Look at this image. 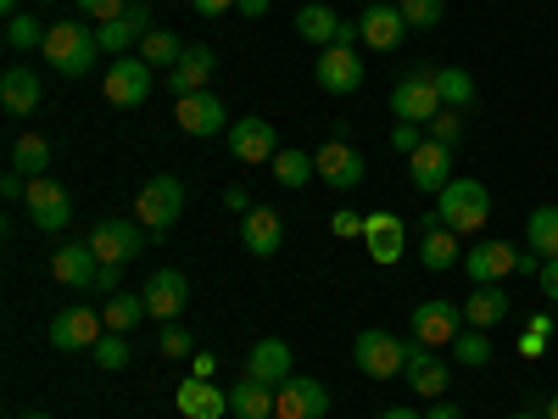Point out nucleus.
Wrapping results in <instances>:
<instances>
[{"mask_svg": "<svg viewBox=\"0 0 558 419\" xmlns=\"http://www.w3.org/2000/svg\"><path fill=\"white\" fill-rule=\"evenodd\" d=\"M268 168H274V179L286 184V191H302V184L318 173V168H313V152H279Z\"/></svg>", "mask_w": 558, "mask_h": 419, "instance_id": "obj_37", "label": "nucleus"}, {"mask_svg": "<svg viewBox=\"0 0 558 419\" xmlns=\"http://www.w3.org/2000/svg\"><path fill=\"white\" fill-rule=\"evenodd\" d=\"M101 319H107V331H123V336H129L134 324L151 319V313H146V297H140V291H112L107 308H101Z\"/></svg>", "mask_w": 558, "mask_h": 419, "instance_id": "obj_33", "label": "nucleus"}, {"mask_svg": "<svg viewBox=\"0 0 558 419\" xmlns=\"http://www.w3.org/2000/svg\"><path fill=\"white\" fill-rule=\"evenodd\" d=\"M229 414L235 419H274V386L246 375L241 386H229Z\"/></svg>", "mask_w": 558, "mask_h": 419, "instance_id": "obj_32", "label": "nucleus"}, {"mask_svg": "<svg viewBox=\"0 0 558 419\" xmlns=\"http://www.w3.org/2000/svg\"><path fill=\"white\" fill-rule=\"evenodd\" d=\"M542 414H547V419H558V392L547 397V408H542Z\"/></svg>", "mask_w": 558, "mask_h": 419, "instance_id": "obj_59", "label": "nucleus"}, {"mask_svg": "<svg viewBox=\"0 0 558 419\" xmlns=\"http://www.w3.org/2000/svg\"><path fill=\"white\" fill-rule=\"evenodd\" d=\"M313 79L330 89V96H352V89H363V57L352 45H330V51H318Z\"/></svg>", "mask_w": 558, "mask_h": 419, "instance_id": "obj_14", "label": "nucleus"}, {"mask_svg": "<svg viewBox=\"0 0 558 419\" xmlns=\"http://www.w3.org/2000/svg\"><path fill=\"white\" fill-rule=\"evenodd\" d=\"M223 207H235V213H252L257 202H252V196L241 191V184H229V191H223Z\"/></svg>", "mask_w": 558, "mask_h": 419, "instance_id": "obj_51", "label": "nucleus"}, {"mask_svg": "<svg viewBox=\"0 0 558 419\" xmlns=\"http://www.w3.org/2000/svg\"><path fill=\"white\" fill-rule=\"evenodd\" d=\"M78 12L101 28V23H112V17H123V12H129V0H78Z\"/></svg>", "mask_w": 558, "mask_h": 419, "instance_id": "obj_45", "label": "nucleus"}, {"mask_svg": "<svg viewBox=\"0 0 558 419\" xmlns=\"http://www.w3.org/2000/svg\"><path fill=\"white\" fill-rule=\"evenodd\" d=\"M397 7H402L408 28H436L441 12H447V0H397Z\"/></svg>", "mask_w": 558, "mask_h": 419, "instance_id": "obj_41", "label": "nucleus"}, {"mask_svg": "<svg viewBox=\"0 0 558 419\" xmlns=\"http://www.w3.org/2000/svg\"><path fill=\"white\" fill-rule=\"evenodd\" d=\"M213 68H218L213 45H184V57L168 68V89H173V101H179V96H196V89H207V84H213Z\"/></svg>", "mask_w": 558, "mask_h": 419, "instance_id": "obj_20", "label": "nucleus"}, {"mask_svg": "<svg viewBox=\"0 0 558 419\" xmlns=\"http://www.w3.org/2000/svg\"><path fill=\"white\" fill-rule=\"evenodd\" d=\"M408 34V17L402 7H386V0H375V7H363V23H357V39L375 45V51H397Z\"/></svg>", "mask_w": 558, "mask_h": 419, "instance_id": "obj_23", "label": "nucleus"}, {"mask_svg": "<svg viewBox=\"0 0 558 419\" xmlns=\"http://www.w3.org/2000/svg\"><path fill=\"white\" fill-rule=\"evenodd\" d=\"M330 229H336L341 241H352V236H363V218H357V213H336V218H330Z\"/></svg>", "mask_w": 558, "mask_h": 419, "instance_id": "obj_47", "label": "nucleus"}, {"mask_svg": "<svg viewBox=\"0 0 558 419\" xmlns=\"http://www.w3.org/2000/svg\"><path fill=\"white\" fill-rule=\"evenodd\" d=\"M508 419H547V414H531V408H525V414H508Z\"/></svg>", "mask_w": 558, "mask_h": 419, "instance_id": "obj_60", "label": "nucleus"}, {"mask_svg": "<svg viewBox=\"0 0 558 419\" xmlns=\"http://www.w3.org/2000/svg\"><path fill=\"white\" fill-rule=\"evenodd\" d=\"M463 274H470L475 286H497L502 274H520V252L508 241H475L463 252Z\"/></svg>", "mask_w": 558, "mask_h": 419, "instance_id": "obj_18", "label": "nucleus"}, {"mask_svg": "<svg viewBox=\"0 0 558 419\" xmlns=\"http://www.w3.org/2000/svg\"><path fill=\"white\" fill-rule=\"evenodd\" d=\"M246 375L263 381V386H286L296 369H291V347L279 342V336H263L252 352H246Z\"/></svg>", "mask_w": 558, "mask_h": 419, "instance_id": "obj_26", "label": "nucleus"}, {"mask_svg": "<svg viewBox=\"0 0 558 419\" xmlns=\"http://www.w3.org/2000/svg\"><path fill=\"white\" fill-rule=\"evenodd\" d=\"M430 140H441V146H458V140H463V112H458V107H441V112L430 118Z\"/></svg>", "mask_w": 558, "mask_h": 419, "instance_id": "obj_43", "label": "nucleus"}, {"mask_svg": "<svg viewBox=\"0 0 558 419\" xmlns=\"http://www.w3.org/2000/svg\"><path fill=\"white\" fill-rule=\"evenodd\" d=\"M229 157L235 163H252V168H263V163H274L279 157V134H274V123L268 118H241V123H229Z\"/></svg>", "mask_w": 558, "mask_h": 419, "instance_id": "obj_11", "label": "nucleus"}, {"mask_svg": "<svg viewBox=\"0 0 558 419\" xmlns=\"http://www.w3.org/2000/svg\"><path fill=\"white\" fill-rule=\"evenodd\" d=\"M542 352H547V336L525 331V336H520V358H542Z\"/></svg>", "mask_w": 558, "mask_h": 419, "instance_id": "obj_52", "label": "nucleus"}, {"mask_svg": "<svg viewBox=\"0 0 558 419\" xmlns=\"http://www.w3.org/2000/svg\"><path fill=\"white\" fill-rule=\"evenodd\" d=\"M363 241H368V258H375L380 268H391L402 258V247H408V229H402L397 213H368L363 218Z\"/></svg>", "mask_w": 558, "mask_h": 419, "instance_id": "obj_25", "label": "nucleus"}, {"mask_svg": "<svg viewBox=\"0 0 558 419\" xmlns=\"http://www.w3.org/2000/svg\"><path fill=\"white\" fill-rule=\"evenodd\" d=\"M89 358H96L101 369H123V363H129V336H123V331H107Z\"/></svg>", "mask_w": 558, "mask_h": 419, "instance_id": "obj_42", "label": "nucleus"}, {"mask_svg": "<svg viewBox=\"0 0 558 419\" xmlns=\"http://www.w3.org/2000/svg\"><path fill=\"white\" fill-rule=\"evenodd\" d=\"M39 101H45V84L34 79V68L12 62L7 73H0V107H7L12 118H28V112H34Z\"/></svg>", "mask_w": 558, "mask_h": 419, "instance_id": "obj_28", "label": "nucleus"}, {"mask_svg": "<svg viewBox=\"0 0 558 419\" xmlns=\"http://www.w3.org/2000/svg\"><path fill=\"white\" fill-rule=\"evenodd\" d=\"M363 7H375V0H363Z\"/></svg>", "mask_w": 558, "mask_h": 419, "instance_id": "obj_62", "label": "nucleus"}, {"mask_svg": "<svg viewBox=\"0 0 558 419\" xmlns=\"http://www.w3.org/2000/svg\"><path fill=\"white\" fill-rule=\"evenodd\" d=\"M531 331L536 336H553V313H531Z\"/></svg>", "mask_w": 558, "mask_h": 419, "instance_id": "obj_56", "label": "nucleus"}, {"mask_svg": "<svg viewBox=\"0 0 558 419\" xmlns=\"http://www.w3.org/2000/svg\"><path fill=\"white\" fill-rule=\"evenodd\" d=\"M391 112L402 118V123H430L436 112H441V89H436V73H408L397 89H391Z\"/></svg>", "mask_w": 558, "mask_h": 419, "instance_id": "obj_10", "label": "nucleus"}, {"mask_svg": "<svg viewBox=\"0 0 558 419\" xmlns=\"http://www.w3.org/2000/svg\"><path fill=\"white\" fill-rule=\"evenodd\" d=\"M157 23H151V12H146V0H129V12L123 17H112V23H101L96 28V45L107 57H129V45H140Z\"/></svg>", "mask_w": 558, "mask_h": 419, "instance_id": "obj_16", "label": "nucleus"}, {"mask_svg": "<svg viewBox=\"0 0 558 419\" xmlns=\"http://www.w3.org/2000/svg\"><path fill=\"white\" fill-rule=\"evenodd\" d=\"M179 213H184V184H179L173 173H157V179L140 184V196H134V218L146 224V229L168 236V229L179 224Z\"/></svg>", "mask_w": 558, "mask_h": 419, "instance_id": "obj_4", "label": "nucleus"}, {"mask_svg": "<svg viewBox=\"0 0 558 419\" xmlns=\"http://www.w3.org/2000/svg\"><path fill=\"white\" fill-rule=\"evenodd\" d=\"M352 363L363 369L368 381H397L408 369V342H397L391 331H363L352 342Z\"/></svg>", "mask_w": 558, "mask_h": 419, "instance_id": "obj_5", "label": "nucleus"}, {"mask_svg": "<svg viewBox=\"0 0 558 419\" xmlns=\"http://www.w3.org/2000/svg\"><path fill=\"white\" fill-rule=\"evenodd\" d=\"M191 12L196 17H223V12H235V0H191Z\"/></svg>", "mask_w": 558, "mask_h": 419, "instance_id": "obj_48", "label": "nucleus"}, {"mask_svg": "<svg viewBox=\"0 0 558 419\" xmlns=\"http://www.w3.org/2000/svg\"><path fill=\"white\" fill-rule=\"evenodd\" d=\"M408 331H413V342H425V347H452L458 342V331H463V308H452V302H418L413 308V319H408Z\"/></svg>", "mask_w": 558, "mask_h": 419, "instance_id": "obj_13", "label": "nucleus"}, {"mask_svg": "<svg viewBox=\"0 0 558 419\" xmlns=\"http://www.w3.org/2000/svg\"><path fill=\"white\" fill-rule=\"evenodd\" d=\"M96 274H101V258L89 252V241H78V247H57V252H51V279H57V286L89 291V286H96Z\"/></svg>", "mask_w": 558, "mask_h": 419, "instance_id": "obj_22", "label": "nucleus"}, {"mask_svg": "<svg viewBox=\"0 0 558 419\" xmlns=\"http://www.w3.org/2000/svg\"><path fill=\"white\" fill-rule=\"evenodd\" d=\"M45 34H51V28H39L34 23V12H17V17H7V51H34V45H45Z\"/></svg>", "mask_w": 558, "mask_h": 419, "instance_id": "obj_40", "label": "nucleus"}, {"mask_svg": "<svg viewBox=\"0 0 558 419\" xmlns=\"http://www.w3.org/2000/svg\"><path fill=\"white\" fill-rule=\"evenodd\" d=\"M213 369H218V358H213V352H196V358H191V375L213 381Z\"/></svg>", "mask_w": 558, "mask_h": 419, "instance_id": "obj_54", "label": "nucleus"}, {"mask_svg": "<svg viewBox=\"0 0 558 419\" xmlns=\"http://www.w3.org/2000/svg\"><path fill=\"white\" fill-rule=\"evenodd\" d=\"M12 168H17V173H28V179H39L45 168H51V140H45V134H17V146H12Z\"/></svg>", "mask_w": 558, "mask_h": 419, "instance_id": "obj_34", "label": "nucleus"}, {"mask_svg": "<svg viewBox=\"0 0 558 419\" xmlns=\"http://www.w3.org/2000/svg\"><path fill=\"white\" fill-rule=\"evenodd\" d=\"M425 140H430V134H425V123H397V129H391V146H397L402 157H413L418 146H425Z\"/></svg>", "mask_w": 558, "mask_h": 419, "instance_id": "obj_46", "label": "nucleus"}, {"mask_svg": "<svg viewBox=\"0 0 558 419\" xmlns=\"http://www.w3.org/2000/svg\"><path fill=\"white\" fill-rule=\"evenodd\" d=\"M380 419H425V414H413V408H408V403H397V408H386V414H380Z\"/></svg>", "mask_w": 558, "mask_h": 419, "instance_id": "obj_57", "label": "nucleus"}, {"mask_svg": "<svg viewBox=\"0 0 558 419\" xmlns=\"http://www.w3.org/2000/svg\"><path fill=\"white\" fill-rule=\"evenodd\" d=\"M330 414V392L313 375H291L286 386H274V419H324Z\"/></svg>", "mask_w": 558, "mask_h": 419, "instance_id": "obj_9", "label": "nucleus"}, {"mask_svg": "<svg viewBox=\"0 0 558 419\" xmlns=\"http://www.w3.org/2000/svg\"><path fill=\"white\" fill-rule=\"evenodd\" d=\"M341 28H347V23H341L330 7H318V0L296 12V34H302L307 45H318V51H330V45H341Z\"/></svg>", "mask_w": 558, "mask_h": 419, "instance_id": "obj_31", "label": "nucleus"}, {"mask_svg": "<svg viewBox=\"0 0 558 419\" xmlns=\"http://www.w3.org/2000/svg\"><path fill=\"white\" fill-rule=\"evenodd\" d=\"M536 279H542V291H547V302H558V258H547Z\"/></svg>", "mask_w": 558, "mask_h": 419, "instance_id": "obj_49", "label": "nucleus"}, {"mask_svg": "<svg viewBox=\"0 0 558 419\" xmlns=\"http://www.w3.org/2000/svg\"><path fill=\"white\" fill-rule=\"evenodd\" d=\"M23 419H51V414H23Z\"/></svg>", "mask_w": 558, "mask_h": 419, "instance_id": "obj_61", "label": "nucleus"}, {"mask_svg": "<svg viewBox=\"0 0 558 419\" xmlns=\"http://www.w3.org/2000/svg\"><path fill=\"white\" fill-rule=\"evenodd\" d=\"M146 313L151 319H162V324H173L179 313H184V297H191V279H184L179 268H157L151 279H146Z\"/></svg>", "mask_w": 558, "mask_h": 419, "instance_id": "obj_19", "label": "nucleus"}, {"mask_svg": "<svg viewBox=\"0 0 558 419\" xmlns=\"http://www.w3.org/2000/svg\"><path fill=\"white\" fill-rule=\"evenodd\" d=\"M436 89H441V107H458V112L475 101V79L463 68H436Z\"/></svg>", "mask_w": 558, "mask_h": 419, "instance_id": "obj_38", "label": "nucleus"}, {"mask_svg": "<svg viewBox=\"0 0 558 419\" xmlns=\"http://www.w3.org/2000/svg\"><path fill=\"white\" fill-rule=\"evenodd\" d=\"M508 291L502 286H475L470 291V302H463V324H475V331H492V324H502L508 319Z\"/></svg>", "mask_w": 558, "mask_h": 419, "instance_id": "obj_30", "label": "nucleus"}, {"mask_svg": "<svg viewBox=\"0 0 558 419\" xmlns=\"http://www.w3.org/2000/svg\"><path fill=\"white\" fill-rule=\"evenodd\" d=\"M241 247H246L252 258H274L279 247H286V218H279L274 207L241 213Z\"/></svg>", "mask_w": 558, "mask_h": 419, "instance_id": "obj_21", "label": "nucleus"}, {"mask_svg": "<svg viewBox=\"0 0 558 419\" xmlns=\"http://www.w3.org/2000/svg\"><path fill=\"white\" fill-rule=\"evenodd\" d=\"M101 336H107L101 308L73 302V308H62V313L51 319V347H57V352H96V342H101Z\"/></svg>", "mask_w": 558, "mask_h": 419, "instance_id": "obj_6", "label": "nucleus"}, {"mask_svg": "<svg viewBox=\"0 0 558 419\" xmlns=\"http://www.w3.org/2000/svg\"><path fill=\"white\" fill-rule=\"evenodd\" d=\"M436 218L458 229V236H481V224L492 218V191L470 173H452V184L436 196Z\"/></svg>", "mask_w": 558, "mask_h": 419, "instance_id": "obj_1", "label": "nucleus"}, {"mask_svg": "<svg viewBox=\"0 0 558 419\" xmlns=\"http://www.w3.org/2000/svg\"><path fill=\"white\" fill-rule=\"evenodd\" d=\"M39 57L51 62V68H57L62 79H84L89 68H96V57H101V45H96V28H78V23H57L51 34H45Z\"/></svg>", "mask_w": 558, "mask_h": 419, "instance_id": "obj_2", "label": "nucleus"}, {"mask_svg": "<svg viewBox=\"0 0 558 419\" xmlns=\"http://www.w3.org/2000/svg\"><path fill=\"white\" fill-rule=\"evenodd\" d=\"M157 347H162V358H196V342H191V331H179V324H162Z\"/></svg>", "mask_w": 558, "mask_h": 419, "instance_id": "obj_44", "label": "nucleus"}, {"mask_svg": "<svg viewBox=\"0 0 558 419\" xmlns=\"http://www.w3.org/2000/svg\"><path fill=\"white\" fill-rule=\"evenodd\" d=\"M525 241L536 258H558V207H536L525 218Z\"/></svg>", "mask_w": 558, "mask_h": 419, "instance_id": "obj_35", "label": "nucleus"}, {"mask_svg": "<svg viewBox=\"0 0 558 419\" xmlns=\"http://www.w3.org/2000/svg\"><path fill=\"white\" fill-rule=\"evenodd\" d=\"M39 7H45V0H39Z\"/></svg>", "mask_w": 558, "mask_h": 419, "instance_id": "obj_63", "label": "nucleus"}, {"mask_svg": "<svg viewBox=\"0 0 558 419\" xmlns=\"http://www.w3.org/2000/svg\"><path fill=\"white\" fill-rule=\"evenodd\" d=\"M17 7H23V0H0V12H7V17H17Z\"/></svg>", "mask_w": 558, "mask_h": 419, "instance_id": "obj_58", "label": "nucleus"}, {"mask_svg": "<svg viewBox=\"0 0 558 419\" xmlns=\"http://www.w3.org/2000/svg\"><path fill=\"white\" fill-rule=\"evenodd\" d=\"M173 403H179L184 419H223V414H229V392H218V386L202 381V375L179 381V386H173Z\"/></svg>", "mask_w": 558, "mask_h": 419, "instance_id": "obj_27", "label": "nucleus"}, {"mask_svg": "<svg viewBox=\"0 0 558 419\" xmlns=\"http://www.w3.org/2000/svg\"><path fill=\"white\" fill-rule=\"evenodd\" d=\"M84 241H89V252H96L101 263L129 268L140 258V247H146V224H140V218H96Z\"/></svg>", "mask_w": 558, "mask_h": 419, "instance_id": "obj_3", "label": "nucleus"}, {"mask_svg": "<svg viewBox=\"0 0 558 419\" xmlns=\"http://www.w3.org/2000/svg\"><path fill=\"white\" fill-rule=\"evenodd\" d=\"M408 392H418L425 403H436L441 392H447V381H452V369L436 358V347H425V342H408Z\"/></svg>", "mask_w": 558, "mask_h": 419, "instance_id": "obj_17", "label": "nucleus"}, {"mask_svg": "<svg viewBox=\"0 0 558 419\" xmlns=\"http://www.w3.org/2000/svg\"><path fill=\"white\" fill-rule=\"evenodd\" d=\"M151 62L146 57H112V68H107V79H101V96L112 101V107H140L151 96Z\"/></svg>", "mask_w": 558, "mask_h": 419, "instance_id": "obj_7", "label": "nucleus"}, {"mask_svg": "<svg viewBox=\"0 0 558 419\" xmlns=\"http://www.w3.org/2000/svg\"><path fill=\"white\" fill-rule=\"evenodd\" d=\"M173 123L196 140H213V134H229V112L213 89H196V96H179L173 101Z\"/></svg>", "mask_w": 558, "mask_h": 419, "instance_id": "obj_12", "label": "nucleus"}, {"mask_svg": "<svg viewBox=\"0 0 558 419\" xmlns=\"http://www.w3.org/2000/svg\"><path fill=\"white\" fill-rule=\"evenodd\" d=\"M418 258H425L430 274L458 268V263H463V252H458V229H447V224L430 213V218H425V236H418Z\"/></svg>", "mask_w": 558, "mask_h": 419, "instance_id": "obj_29", "label": "nucleus"}, {"mask_svg": "<svg viewBox=\"0 0 558 419\" xmlns=\"http://www.w3.org/2000/svg\"><path fill=\"white\" fill-rule=\"evenodd\" d=\"M408 179H413V191L441 196L447 184H452V146H441V140H425V146L408 157Z\"/></svg>", "mask_w": 558, "mask_h": 419, "instance_id": "obj_15", "label": "nucleus"}, {"mask_svg": "<svg viewBox=\"0 0 558 419\" xmlns=\"http://www.w3.org/2000/svg\"><path fill=\"white\" fill-rule=\"evenodd\" d=\"M89 291L112 297V291H118V263H101V274H96V286H89Z\"/></svg>", "mask_w": 558, "mask_h": 419, "instance_id": "obj_50", "label": "nucleus"}, {"mask_svg": "<svg viewBox=\"0 0 558 419\" xmlns=\"http://www.w3.org/2000/svg\"><path fill=\"white\" fill-rule=\"evenodd\" d=\"M140 57H146L151 68H173V62L184 57V39H179L173 28H151L146 39H140Z\"/></svg>", "mask_w": 558, "mask_h": 419, "instance_id": "obj_36", "label": "nucleus"}, {"mask_svg": "<svg viewBox=\"0 0 558 419\" xmlns=\"http://www.w3.org/2000/svg\"><path fill=\"white\" fill-rule=\"evenodd\" d=\"M425 419H463V408H458V403H447V397H436V403L425 408Z\"/></svg>", "mask_w": 558, "mask_h": 419, "instance_id": "obj_53", "label": "nucleus"}, {"mask_svg": "<svg viewBox=\"0 0 558 419\" xmlns=\"http://www.w3.org/2000/svg\"><path fill=\"white\" fill-rule=\"evenodd\" d=\"M452 358L463 363V369H486L492 363V342H486V331H458V342H452Z\"/></svg>", "mask_w": 558, "mask_h": 419, "instance_id": "obj_39", "label": "nucleus"}, {"mask_svg": "<svg viewBox=\"0 0 558 419\" xmlns=\"http://www.w3.org/2000/svg\"><path fill=\"white\" fill-rule=\"evenodd\" d=\"M23 207H28L34 229H68V218H73V196H68V184H62V179H51V173L28 179Z\"/></svg>", "mask_w": 558, "mask_h": 419, "instance_id": "obj_8", "label": "nucleus"}, {"mask_svg": "<svg viewBox=\"0 0 558 419\" xmlns=\"http://www.w3.org/2000/svg\"><path fill=\"white\" fill-rule=\"evenodd\" d=\"M235 12H241V17H263L268 0H235Z\"/></svg>", "mask_w": 558, "mask_h": 419, "instance_id": "obj_55", "label": "nucleus"}, {"mask_svg": "<svg viewBox=\"0 0 558 419\" xmlns=\"http://www.w3.org/2000/svg\"><path fill=\"white\" fill-rule=\"evenodd\" d=\"M313 168L324 184H336V191H352V184H363V157L347 146V140H330V146L313 152Z\"/></svg>", "mask_w": 558, "mask_h": 419, "instance_id": "obj_24", "label": "nucleus"}]
</instances>
